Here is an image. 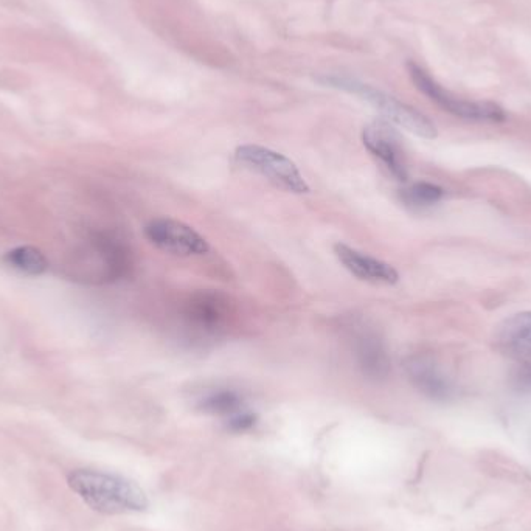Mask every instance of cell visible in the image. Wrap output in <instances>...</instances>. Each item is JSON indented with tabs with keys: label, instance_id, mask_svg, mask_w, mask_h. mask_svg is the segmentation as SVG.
<instances>
[{
	"label": "cell",
	"instance_id": "obj_2",
	"mask_svg": "<svg viewBox=\"0 0 531 531\" xmlns=\"http://www.w3.org/2000/svg\"><path fill=\"white\" fill-rule=\"evenodd\" d=\"M323 83L348 92V94L358 95L362 100L370 103L373 108L378 109L384 117L389 118L390 122L400 125L401 128L407 129L415 136L423 137V139H435L437 137V128L426 115L421 114L412 106L406 105L398 98L386 94V92L378 91L375 87L368 86L361 81L345 77L323 78Z\"/></svg>",
	"mask_w": 531,
	"mask_h": 531
},
{
	"label": "cell",
	"instance_id": "obj_9",
	"mask_svg": "<svg viewBox=\"0 0 531 531\" xmlns=\"http://www.w3.org/2000/svg\"><path fill=\"white\" fill-rule=\"evenodd\" d=\"M404 368L413 386L432 400H446L451 395V384L429 356H412Z\"/></svg>",
	"mask_w": 531,
	"mask_h": 531
},
{
	"label": "cell",
	"instance_id": "obj_1",
	"mask_svg": "<svg viewBox=\"0 0 531 531\" xmlns=\"http://www.w3.org/2000/svg\"><path fill=\"white\" fill-rule=\"evenodd\" d=\"M67 483L84 504L101 514L140 513L150 507V500L137 483L115 474L77 469L70 472Z\"/></svg>",
	"mask_w": 531,
	"mask_h": 531
},
{
	"label": "cell",
	"instance_id": "obj_15",
	"mask_svg": "<svg viewBox=\"0 0 531 531\" xmlns=\"http://www.w3.org/2000/svg\"><path fill=\"white\" fill-rule=\"evenodd\" d=\"M255 424H257V415L255 413L236 412L235 415L230 417L227 427H229V431L240 434V432L250 431L252 427H255Z\"/></svg>",
	"mask_w": 531,
	"mask_h": 531
},
{
	"label": "cell",
	"instance_id": "obj_10",
	"mask_svg": "<svg viewBox=\"0 0 531 531\" xmlns=\"http://www.w3.org/2000/svg\"><path fill=\"white\" fill-rule=\"evenodd\" d=\"M354 351L362 373L370 379L387 378L390 372V358L386 347L376 334L362 331L354 339Z\"/></svg>",
	"mask_w": 531,
	"mask_h": 531
},
{
	"label": "cell",
	"instance_id": "obj_14",
	"mask_svg": "<svg viewBox=\"0 0 531 531\" xmlns=\"http://www.w3.org/2000/svg\"><path fill=\"white\" fill-rule=\"evenodd\" d=\"M445 195L443 188L438 185L429 184V182H417L410 185L403 191V199L410 205L417 207H426V205L437 204Z\"/></svg>",
	"mask_w": 531,
	"mask_h": 531
},
{
	"label": "cell",
	"instance_id": "obj_6",
	"mask_svg": "<svg viewBox=\"0 0 531 531\" xmlns=\"http://www.w3.org/2000/svg\"><path fill=\"white\" fill-rule=\"evenodd\" d=\"M145 235L157 249L176 257H198L210 250L204 236L176 219H153L146 224Z\"/></svg>",
	"mask_w": 531,
	"mask_h": 531
},
{
	"label": "cell",
	"instance_id": "obj_7",
	"mask_svg": "<svg viewBox=\"0 0 531 531\" xmlns=\"http://www.w3.org/2000/svg\"><path fill=\"white\" fill-rule=\"evenodd\" d=\"M362 142L398 181H407V168L395 132L386 123L375 122L362 132Z\"/></svg>",
	"mask_w": 531,
	"mask_h": 531
},
{
	"label": "cell",
	"instance_id": "obj_11",
	"mask_svg": "<svg viewBox=\"0 0 531 531\" xmlns=\"http://www.w3.org/2000/svg\"><path fill=\"white\" fill-rule=\"evenodd\" d=\"M500 345L510 353L531 354V313L516 314L505 320L497 334Z\"/></svg>",
	"mask_w": 531,
	"mask_h": 531
},
{
	"label": "cell",
	"instance_id": "obj_4",
	"mask_svg": "<svg viewBox=\"0 0 531 531\" xmlns=\"http://www.w3.org/2000/svg\"><path fill=\"white\" fill-rule=\"evenodd\" d=\"M409 75L418 91L423 92L426 97L431 98L441 109H445L449 114L466 120H477V122H504L505 112L500 106L490 103V101H469L457 97L441 87L434 78L421 69L417 64L410 63Z\"/></svg>",
	"mask_w": 531,
	"mask_h": 531
},
{
	"label": "cell",
	"instance_id": "obj_3",
	"mask_svg": "<svg viewBox=\"0 0 531 531\" xmlns=\"http://www.w3.org/2000/svg\"><path fill=\"white\" fill-rule=\"evenodd\" d=\"M235 159L247 170L260 174L280 190L295 195L309 193V185L297 165L277 151L260 145H243L236 150Z\"/></svg>",
	"mask_w": 531,
	"mask_h": 531
},
{
	"label": "cell",
	"instance_id": "obj_5",
	"mask_svg": "<svg viewBox=\"0 0 531 531\" xmlns=\"http://www.w3.org/2000/svg\"><path fill=\"white\" fill-rule=\"evenodd\" d=\"M229 319V300L218 292H196L182 308L185 328L199 337L219 336L229 325Z\"/></svg>",
	"mask_w": 531,
	"mask_h": 531
},
{
	"label": "cell",
	"instance_id": "obj_13",
	"mask_svg": "<svg viewBox=\"0 0 531 531\" xmlns=\"http://www.w3.org/2000/svg\"><path fill=\"white\" fill-rule=\"evenodd\" d=\"M241 406H243V398L233 390L212 393L199 404L202 412L210 413V415H223V417H232L236 412H240Z\"/></svg>",
	"mask_w": 531,
	"mask_h": 531
},
{
	"label": "cell",
	"instance_id": "obj_8",
	"mask_svg": "<svg viewBox=\"0 0 531 531\" xmlns=\"http://www.w3.org/2000/svg\"><path fill=\"white\" fill-rule=\"evenodd\" d=\"M334 254L350 274L358 277L359 280H364V282L395 285L400 278L398 272L390 264L361 254L358 250L351 249L347 244L337 243L334 246Z\"/></svg>",
	"mask_w": 531,
	"mask_h": 531
},
{
	"label": "cell",
	"instance_id": "obj_12",
	"mask_svg": "<svg viewBox=\"0 0 531 531\" xmlns=\"http://www.w3.org/2000/svg\"><path fill=\"white\" fill-rule=\"evenodd\" d=\"M8 268L24 275H42L49 269V261L41 250L32 246H21L10 250L2 258Z\"/></svg>",
	"mask_w": 531,
	"mask_h": 531
}]
</instances>
